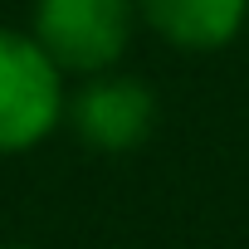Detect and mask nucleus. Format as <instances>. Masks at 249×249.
I'll return each mask as SVG.
<instances>
[{
  "mask_svg": "<svg viewBox=\"0 0 249 249\" xmlns=\"http://www.w3.org/2000/svg\"><path fill=\"white\" fill-rule=\"evenodd\" d=\"M137 5L132 0H35L30 39L49 54L59 73H112L127 54Z\"/></svg>",
  "mask_w": 249,
  "mask_h": 249,
  "instance_id": "f257e3e1",
  "label": "nucleus"
},
{
  "mask_svg": "<svg viewBox=\"0 0 249 249\" xmlns=\"http://www.w3.org/2000/svg\"><path fill=\"white\" fill-rule=\"evenodd\" d=\"M0 249H25V244H0Z\"/></svg>",
  "mask_w": 249,
  "mask_h": 249,
  "instance_id": "39448f33",
  "label": "nucleus"
},
{
  "mask_svg": "<svg viewBox=\"0 0 249 249\" xmlns=\"http://www.w3.org/2000/svg\"><path fill=\"white\" fill-rule=\"evenodd\" d=\"M64 117L93 152L122 157L157 132V93L132 73H98L64 103Z\"/></svg>",
  "mask_w": 249,
  "mask_h": 249,
  "instance_id": "7ed1b4c3",
  "label": "nucleus"
},
{
  "mask_svg": "<svg viewBox=\"0 0 249 249\" xmlns=\"http://www.w3.org/2000/svg\"><path fill=\"white\" fill-rule=\"evenodd\" d=\"M137 15L186 54H215L234 44L249 20V0H132Z\"/></svg>",
  "mask_w": 249,
  "mask_h": 249,
  "instance_id": "20e7f679",
  "label": "nucleus"
},
{
  "mask_svg": "<svg viewBox=\"0 0 249 249\" xmlns=\"http://www.w3.org/2000/svg\"><path fill=\"white\" fill-rule=\"evenodd\" d=\"M64 73L25 35L0 25V157L39 147L64 122Z\"/></svg>",
  "mask_w": 249,
  "mask_h": 249,
  "instance_id": "f03ea898",
  "label": "nucleus"
}]
</instances>
